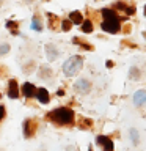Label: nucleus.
<instances>
[{"mask_svg":"<svg viewBox=\"0 0 146 151\" xmlns=\"http://www.w3.org/2000/svg\"><path fill=\"white\" fill-rule=\"evenodd\" d=\"M50 120H54L58 124H71L74 121V112L68 107H60L55 109L54 112H50Z\"/></svg>","mask_w":146,"mask_h":151,"instance_id":"obj_1","label":"nucleus"},{"mask_svg":"<svg viewBox=\"0 0 146 151\" xmlns=\"http://www.w3.org/2000/svg\"><path fill=\"white\" fill-rule=\"evenodd\" d=\"M82 58H80L79 55H74L71 57V58L66 60V63L63 65V71L66 76H75L79 73L80 69H82Z\"/></svg>","mask_w":146,"mask_h":151,"instance_id":"obj_2","label":"nucleus"},{"mask_svg":"<svg viewBox=\"0 0 146 151\" xmlns=\"http://www.w3.org/2000/svg\"><path fill=\"white\" fill-rule=\"evenodd\" d=\"M102 30H105L108 33H116L121 30L120 27V19H110V21H104L102 22Z\"/></svg>","mask_w":146,"mask_h":151,"instance_id":"obj_3","label":"nucleus"},{"mask_svg":"<svg viewBox=\"0 0 146 151\" xmlns=\"http://www.w3.org/2000/svg\"><path fill=\"white\" fill-rule=\"evenodd\" d=\"M89 88H91V83H89L87 79H79L77 82H75V90L82 94H87L89 91Z\"/></svg>","mask_w":146,"mask_h":151,"instance_id":"obj_4","label":"nucleus"},{"mask_svg":"<svg viewBox=\"0 0 146 151\" xmlns=\"http://www.w3.org/2000/svg\"><path fill=\"white\" fill-rule=\"evenodd\" d=\"M8 96L11 99H17L19 98V85H17V82L14 79H11L9 83H8Z\"/></svg>","mask_w":146,"mask_h":151,"instance_id":"obj_5","label":"nucleus"},{"mask_svg":"<svg viewBox=\"0 0 146 151\" xmlns=\"http://www.w3.org/2000/svg\"><path fill=\"white\" fill-rule=\"evenodd\" d=\"M35 131H36V123L33 120H25V123H24V134H25V137H31L35 134Z\"/></svg>","mask_w":146,"mask_h":151,"instance_id":"obj_6","label":"nucleus"},{"mask_svg":"<svg viewBox=\"0 0 146 151\" xmlns=\"http://www.w3.org/2000/svg\"><path fill=\"white\" fill-rule=\"evenodd\" d=\"M36 91H38V90L35 88V85H33V83L27 82V83L22 85V93L25 94V98H33L36 94Z\"/></svg>","mask_w":146,"mask_h":151,"instance_id":"obj_7","label":"nucleus"},{"mask_svg":"<svg viewBox=\"0 0 146 151\" xmlns=\"http://www.w3.org/2000/svg\"><path fill=\"white\" fill-rule=\"evenodd\" d=\"M97 143L99 145H104V151H113V142L108 139V137L99 135L97 137Z\"/></svg>","mask_w":146,"mask_h":151,"instance_id":"obj_8","label":"nucleus"},{"mask_svg":"<svg viewBox=\"0 0 146 151\" xmlns=\"http://www.w3.org/2000/svg\"><path fill=\"white\" fill-rule=\"evenodd\" d=\"M134 104L135 106H143V104H146V91L145 90H138L134 94Z\"/></svg>","mask_w":146,"mask_h":151,"instance_id":"obj_9","label":"nucleus"},{"mask_svg":"<svg viewBox=\"0 0 146 151\" xmlns=\"http://www.w3.org/2000/svg\"><path fill=\"white\" fill-rule=\"evenodd\" d=\"M36 96H38V101L42 102V104H47V102H49V93H47L46 88H38Z\"/></svg>","mask_w":146,"mask_h":151,"instance_id":"obj_10","label":"nucleus"},{"mask_svg":"<svg viewBox=\"0 0 146 151\" xmlns=\"http://www.w3.org/2000/svg\"><path fill=\"white\" fill-rule=\"evenodd\" d=\"M46 54H47V58H49L50 61H54L57 57H58V50H57V47H54L52 44H49L46 47Z\"/></svg>","mask_w":146,"mask_h":151,"instance_id":"obj_11","label":"nucleus"},{"mask_svg":"<svg viewBox=\"0 0 146 151\" xmlns=\"http://www.w3.org/2000/svg\"><path fill=\"white\" fill-rule=\"evenodd\" d=\"M69 21H72L74 24H83V17L79 11H74L69 14Z\"/></svg>","mask_w":146,"mask_h":151,"instance_id":"obj_12","label":"nucleus"},{"mask_svg":"<svg viewBox=\"0 0 146 151\" xmlns=\"http://www.w3.org/2000/svg\"><path fill=\"white\" fill-rule=\"evenodd\" d=\"M102 16L105 17V21H110V19H120L116 16V13L112 11V9H102Z\"/></svg>","mask_w":146,"mask_h":151,"instance_id":"obj_13","label":"nucleus"},{"mask_svg":"<svg viewBox=\"0 0 146 151\" xmlns=\"http://www.w3.org/2000/svg\"><path fill=\"white\" fill-rule=\"evenodd\" d=\"M82 30H83L85 33L93 32V24H91V21H85V22L82 24Z\"/></svg>","mask_w":146,"mask_h":151,"instance_id":"obj_14","label":"nucleus"},{"mask_svg":"<svg viewBox=\"0 0 146 151\" xmlns=\"http://www.w3.org/2000/svg\"><path fill=\"white\" fill-rule=\"evenodd\" d=\"M31 28L33 30H42V25H41V22H39V19L38 17H33V22H31Z\"/></svg>","mask_w":146,"mask_h":151,"instance_id":"obj_15","label":"nucleus"},{"mask_svg":"<svg viewBox=\"0 0 146 151\" xmlns=\"http://www.w3.org/2000/svg\"><path fill=\"white\" fill-rule=\"evenodd\" d=\"M130 137H132V142H134V145L138 143V132H137V129H130Z\"/></svg>","mask_w":146,"mask_h":151,"instance_id":"obj_16","label":"nucleus"},{"mask_svg":"<svg viewBox=\"0 0 146 151\" xmlns=\"http://www.w3.org/2000/svg\"><path fill=\"white\" fill-rule=\"evenodd\" d=\"M71 25H72V21H63V22H61V28H63L64 32H69Z\"/></svg>","mask_w":146,"mask_h":151,"instance_id":"obj_17","label":"nucleus"},{"mask_svg":"<svg viewBox=\"0 0 146 151\" xmlns=\"http://www.w3.org/2000/svg\"><path fill=\"white\" fill-rule=\"evenodd\" d=\"M8 50H9V46L8 44H0V55L6 54Z\"/></svg>","mask_w":146,"mask_h":151,"instance_id":"obj_18","label":"nucleus"},{"mask_svg":"<svg viewBox=\"0 0 146 151\" xmlns=\"http://www.w3.org/2000/svg\"><path fill=\"white\" fill-rule=\"evenodd\" d=\"M6 27H8V28H13V33H14V35L17 33V32H16V27H17V24H16V22H8V24H6Z\"/></svg>","mask_w":146,"mask_h":151,"instance_id":"obj_19","label":"nucleus"},{"mask_svg":"<svg viewBox=\"0 0 146 151\" xmlns=\"http://www.w3.org/2000/svg\"><path fill=\"white\" fill-rule=\"evenodd\" d=\"M130 76H132V79H138V69H137V68H132V69H130Z\"/></svg>","mask_w":146,"mask_h":151,"instance_id":"obj_20","label":"nucleus"},{"mask_svg":"<svg viewBox=\"0 0 146 151\" xmlns=\"http://www.w3.org/2000/svg\"><path fill=\"white\" fill-rule=\"evenodd\" d=\"M116 8L118 9H124V11L127 9V6H126V5H122V3H116Z\"/></svg>","mask_w":146,"mask_h":151,"instance_id":"obj_21","label":"nucleus"},{"mask_svg":"<svg viewBox=\"0 0 146 151\" xmlns=\"http://www.w3.org/2000/svg\"><path fill=\"white\" fill-rule=\"evenodd\" d=\"M3 116H5V107H3V106H0V120H2Z\"/></svg>","mask_w":146,"mask_h":151,"instance_id":"obj_22","label":"nucleus"},{"mask_svg":"<svg viewBox=\"0 0 146 151\" xmlns=\"http://www.w3.org/2000/svg\"><path fill=\"white\" fill-rule=\"evenodd\" d=\"M126 13H127V14H134V13H135V8H132V6L129 8V6H127V9H126Z\"/></svg>","mask_w":146,"mask_h":151,"instance_id":"obj_23","label":"nucleus"},{"mask_svg":"<svg viewBox=\"0 0 146 151\" xmlns=\"http://www.w3.org/2000/svg\"><path fill=\"white\" fill-rule=\"evenodd\" d=\"M145 14H146V6H145Z\"/></svg>","mask_w":146,"mask_h":151,"instance_id":"obj_24","label":"nucleus"},{"mask_svg":"<svg viewBox=\"0 0 146 151\" xmlns=\"http://www.w3.org/2000/svg\"><path fill=\"white\" fill-rule=\"evenodd\" d=\"M0 98H2V94H0Z\"/></svg>","mask_w":146,"mask_h":151,"instance_id":"obj_25","label":"nucleus"}]
</instances>
